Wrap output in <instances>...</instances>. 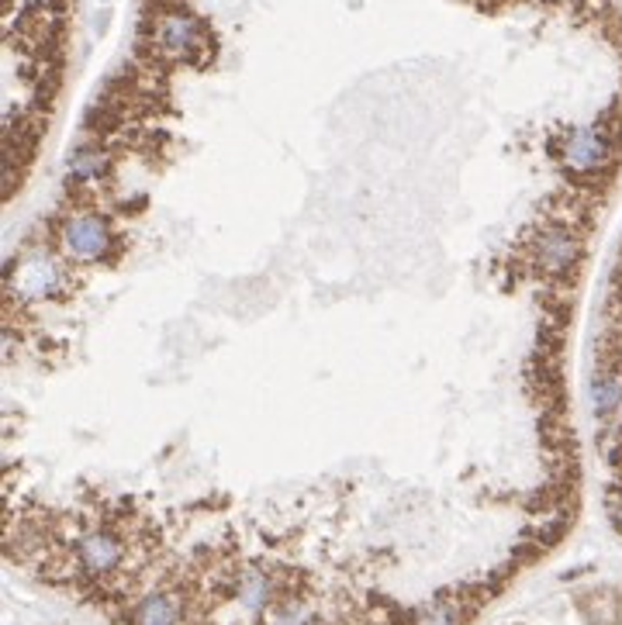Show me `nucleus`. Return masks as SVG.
Instances as JSON below:
<instances>
[{"label":"nucleus","instance_id":"nucleus-1","mask_svg":"<svg viewBox=\"0 0 622 625\" xmlns=\"http://www.w3.org/2000/svg\"><path fill=\"white\" fill-rule=\"evenodd\" d=\"M66 263L70 260L56 249H46V245L28 249L7 270V294L14 301H24V304L59 297L66 287Z\"/></svg>","mask_w":622,"mask_h":625},{"label":"nucleus","instance_id":"nucleus-2","mask_svg":"<svg viewBox=\"0 0 622 625\" xmlns=\"http://www.w3.org/2000/svg\"><path fill=\"white\" fill-rule=\"evenodd\" d=\"M59 253L70 263H104L115 253V228L97 211H73L59 221Z\"/></svg>","mask_w":622,"mask_h":625},{"label":"nucleus","instance_id":"nucleus-3","mask_svg":"<svg viewBox=\"0 0 622 625\" xmlns=\"http://www.w3.org/2000/svg\"><path fill=\"white\" fill-rule=\"evenodd\" d=\"M73 560H76V567H80L83 574H91V578H108V574L118 570L121 560H125V539L111 529L83 532V535L76 539V546H73Z\"/></svg>","mask_w":622,"mask_h":625},{"label":"nucleus","instance_id":"nucleus-4","mask_svg":"<svg viewBox=\"0 0 622 625\" xmlns=\"http://www.w3.org/2000/svg\"><path fill=\"white\" fill-rule=\"evenodd\" d=\"M577 260H581V239L574 235V228L553 225V228L536 235L532 263L540 266L547 277H567L577 266Z\"/></svg>","mask_w":622,"mask_h":625},{"label":"nucleus","instance_id":"nucleus-5","mask_svg":"<svg viewBox=\"0 0 622 625\" xmlns=\"http://www.w3.org/2000/svg\"><path fill=\"white\" fill-rule=\"evenodd\" d=\"M232 604L242 608L246 615H266V608L277 602V580L266 574L263 567H246L232 580Z\"/></svg>","mask_w":622,"mask_h":625},{"label":"nucleus","instance_id":"nucleus-6","mask_svg":"<svg viewBox=\"0 0 622 625\" xmlns=\"http://www.w3.org/2000/svg\"><path fill=\"white\" fill-rule=\"evenodd\" d=\"M184 598L177 591H152L128 612V625H184Z\"/></svg>","mask_w":622,"mask_h":625},{"label":"nucleus","instance_id":"nucleus-7","mask_svg":"<svg viewBox=\"0 0 622 625\" xmlns=\"http://www.w3.org/2000/svg\"><path fill=\"white\" fill-rule=\"evenodd\" d=\"M111 169V149L104 142H80L66 159V180L70 184H97Z\"/></svg>","mask_w":622,"mask_h":625},{"label":"nucleus","instance_id":"nucleus-8","mask_svg":"<svg viewBox=\"0 0 622 625\" xmlns=\"http://www.w3.org/2000/svg\"><path fill=\"white\" fill-rule=\"evenodd\" d=\"M467 604L456 602V598H436L432 604H426L422 612H415L411 625H463L467 622Z\"/></svg>","mask_w":622,"mask_h":625},{"label":"nucleus","instance_id":"nucleus-9","mask_svg":"<svg viewBox=\"0 0 622 625\" xmlns=\"http://www.w3.org/2000/svg\"><path fill=\"white\" fill-rule=\"evenodd\" d=\"M266 625H311V604L298 595H284L266 608Z\"/></svg>","mask_w":622,"mask_h":625}]
</instances>
